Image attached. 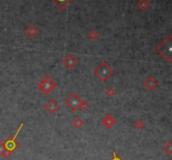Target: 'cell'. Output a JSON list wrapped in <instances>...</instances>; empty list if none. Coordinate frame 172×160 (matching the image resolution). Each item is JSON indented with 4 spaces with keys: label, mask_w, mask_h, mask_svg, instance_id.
I'll return each instance as SVG.
<instances>
[{
    "label": "cell",
    "mask_w": 172,
    "mask_h": 160,
    "mask_svg": "<svg viewBox=\"0 0 172 160\" xmlns=\"http://www.w3.org/2000/svg\"><path fill=\"white\" fill-rule=\"evenodd\" d=\"M171 39V35L168 36V38L164 40L163 43H161L156 48V50L169 63H171L172 61Z\"/></svg>",
    "instance_id": "obj_1"
},
{
    "label": "cell",
    "mask_w": 172,
    "mask_h": 160,
    "mask_svg": "<svg viewBox=\"0 0 172 160\" xmlns=\"http://www.w3.org/2000/svg\"><path fill=\"white\" fill-rule=\"evenodd\" d=\"M94 74L103 81H106L114 74V70L106 61H103L94 71Z\"/></svg>",
    "instance_id": "obj_2"
},
{
    "label": "cell",
    "mask_w": 172,
    "mask_h": 160,
    "mask_svg": "<svg viewBox=\"0 0 172 160\" xmlns=\"http://www.w3.org/2000/svg\"><path fill=\"white\" fill-rule=\"evenodd\" d=\"M56 86H57V84L56 83V81L48 75H46L43 79L38 83L39 89L45 95H48L51 91H53L56 87Z\"/></svg>",
    "instance_id": "obj_3"
},
{
    "label": "cell",
    "mask_w": 172,
    "mask_h": 160,
    "mask_svg": "<svg viewBox=\"0 0 172 160\" xmlns=\"http://www.w3.org/2000/svg\"><path fill=\"white\" fill-rule=\"evenodd\" d=\"M23 126H24V123H21L20 126L19 127V128H18L17 132L14 134V137H9V138L3 142L4 143V146H5V149L9 151L10 153H13V152L17 148L19 147V144L15 140H16V138L18 137L19 132L21 131V128L23 127Z\"/></svg>",
    "instance_id": "obj_4"
},
{
    "label": "cell",
    "mask_w": 172,
    "mask_h": 160,
    "mask_svg": "<svg viewBox=\"0 0 172 160\" xmlns=\"http://www.w3.org/2000/svg\"><path fill=\"white\" fill-rule=\"evenodd\" d=\"M82 99L78 97L76 93H72L70 97H69L66 101H65V104L72 111L75 112L79 108V105L81 103Z\"/></svg>",
    "instance_id": "obj_5"
},
{
    "label": "cell",
    "mask_w": 172,
    "mask_h": 160,
    "mask_svg": "<svg viewBox=\"0 0 172 160\" xmlns=\"http://www.w3.org/2000/svg\"><path fill=\"white\" fill-rule=\"evenodd\" d=\"M77 64V60L75 58V56L72 54H68L64 59H63V65H66L68 69H72L76 66Z\"/></svg>",
    "instance_id": "obj_6"
},
{
    "label": "cell",
    "mask_w": 172,
    "mask_h": 160,
    "mask_svg": "<svg viewBox=\"0 0 172 160\" xmlns=\"http://www.w3.org/2000/svg\"><path fill=\"white\" fill-rule=\"evenodd\" d=\"M143 85H144V86L149 90V91H153L154 90L156 89V87L158 86L159 83H158V81L156 80V79H155V77H153V76H149L146 80L144 81Z\"/></svg>",
    "instance_id": "obj_7"
},
{
    "label": "cell",
    "mask_w": 172,
    "mask_h": 160,
    "mask_svg": "<svg viewBox=\"0 0 172 160\" xmlns=\"http://www.w3.org/2000/svg\"><path fill=\"white\" fill-rule=\"evenodd\" d=\"M45 110L50 113V114H54L55 112H57V110L59 109V105L56 102V101L54 100H50L48 101V102L45 105Z\"/></svg>",
    "instance_id": "obj_8"
},
{
    "label": "cell",
    "mask_w": 172,
    "mask_h": 160,
    "mask_svg": "<svg viewBox=\"0 0 172 160\" xmlns=\"http://www.w3.org/2000/svg\"><path fill=\"white\" fill-rule=\"evenodd\" d=\"M102 123H103L107 128H111L112 127H113L114 125L116 124V120L115 118L112 116L110 114H107L103 117V121H102Z\"/></svg>",
    "instance_id": "obj_9"
},
{
    "label": "cell",
    "mask_w": 172,
    "mask_h": 160,
    "mask_svg": "<svg viewBox=\"0 0 172 160\" xmlns=\"http://www.w3.org/2000/svg\"><path fill=\"white\" fill-rule=\"evenodd\" d=\"M60 9H64L70 3L71 0H52Z\"/></svg>",
    "instance_id": "obj_10"
},
{
    "label": "cell",
    "mask_w": 172,
    "mask_h": 160,
    "mask_svg": "<svg viewBox=\"0 0 172 160\" xmlns=\"http://www.w3.org/2000/svg\"><path fill=\"white\" fill-rule=\"evenodd\" d=\"M72 125L76 127V128H80L83 126V121L82 118L80 117H76L73 121H72Z\"/></svg>",
    "instance_id": "obj_11"
},
{
    "label": "cell",
    "mask_w": 172,
    "mask_h": 160,
    "mask_svg": "<svg viewBox=\"0 0 172 160\" xmlns=\"http://www.w3.org/2000/svg\"><path fill=\"white\" fill-rule=\"evenodd\" d=\"M37 32H38V31H37L33 26H30L29 29H26V34L29 36L30 38H33V37L37 34Z\"/></svg>",
    "instance_id": "obj_12"
},
{
    "label": "cell",
    "mask_w": 172,
    "mask_h": 160,
    "mask_svg": "<svg viewBox=\"0 0 172 160\" xmlns=\"http://www.w3.org/2000/svg\"><path fill=\"white\" fill-rule=\"evenodd\" d=\"M164 151L168 155H171L172 153V142H167V144H165L163 148Z\"/></svg>",
    "instance_id": "obj_13"
},
{
    "label": "cell",
    "mask_w": 172,
    "mask_h": 160,
    "mask_svg": "<svg viewBox=\"0 0 172 160\" xmlns=\"http://www.w3.org/2000/svg\"><path fill=\"white\" fill-rule=\"evenodd\" d=\"M145 127V124L144 123L142 120H138L134 123V127L138 130H142Z\"/></svg>",
    "instance_id": "obj_14"
},
{
    "label": "cell",
    "mask_w": 172,
    "mask_h": 160,
    "mask_svg": "<svg viewBox=\"0 0 172 160\" xmlns=\"http://www.w3.org/2000/svg\"><path fill=\"white\" fill-rule=\"evenodd\" d=\"M89 107V105H88V103L86 102V101H81V103H80V105H79V108H81L82 111H86V109Z\"/></svg>",
    "instance_id": "obj_15"
},
{
    "label": "cell",
    "mask_w": 172,
    "mask_h": 160,
    "mask_svg": "<svg viewBox=\"0 0 172 160\" xmlns=\"http://www.w3.org/2000/svg\"><path fill=\"white\" fill-rule=\"evenodd\" d=\"M106 94L108 97H113L115 95V91H114V89L112 87H109V88H108V89L106 90Z\"/></svg>",
    "instance_id": "obj_16"
},
{
    "label": "cell",
    "mask_w": 172,
    "mask_h": 160,
    "mask_svg": "<svg viewBox=\"0 0 172 160\" xmlns=\"http://www.w3.org/2000/svg\"><path fill=\"white\" fill-rule=\"evenodd\" d=\"M97 37H98V35H97V32H95V31H91V32H90V34H89V38H90L91 39L95 40V39H97Z\"/></svg>",
    "instance_id": "obj_17"
},
{
    "label": "cell",
    "mask_w": 172,
    "mask_h": 160,
    "mask_svg": "<svg viewBox=\"0 0 172 160\" xmlns=\"http://www.w3.org/2000/svg\"><path fill=\"white\" fill-rule=\"evenodd\" d=\"M5 150V146H4V143L0 140V157L3 156V153Z\"/></svg>",
    "instance_id": "obj_18"
},
{
    "label": "cell",
    "mask_w": 172,
    "mask_h": 160,
    "mask_svg": "<svg viewBox=\"0 0 172 160\" xmlns=\"http://www.w3.org/2000/svg\"><path fill=\"white\" fill-rule=\"evenodd\" d=\"M110 160H123L121 159L120 157L116 153H113V158H112V159Z\"/></svg>",
    "instance_id": "obj_19"
}]
</instances>
